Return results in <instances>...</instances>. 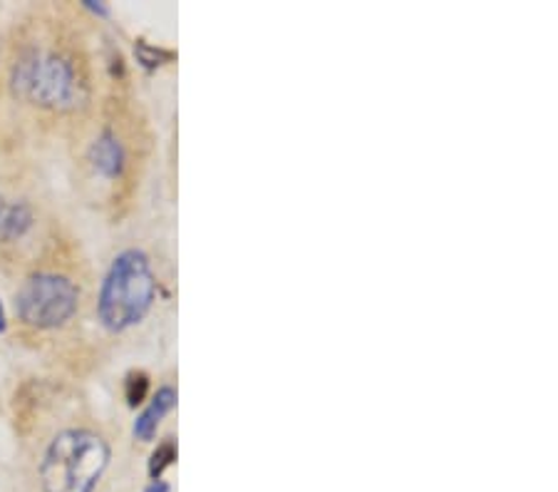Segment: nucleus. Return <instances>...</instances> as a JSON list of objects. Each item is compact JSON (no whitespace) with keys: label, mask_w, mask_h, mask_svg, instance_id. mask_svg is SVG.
<instances>
[{"label":"nucleus","mask_w":558,"mask_h":492,"mask_svg":"<svg viewBox=\"0 0 558 492\" xmlns=\"http://www.w3.org/2000/svg\"><path fill=\"white\" fill-rule=\"evenodd\" d=\"M174 408H177V388L169 386V383H165V386H159L155 391V396L149 398L147 408L142 410L140 418L134 420V437H137V441H142V443L155 441L161 420L172 413Z\"/></svg>","instance_id":"nucleus-6"},{"label":"nucleus","mask_w":558,"mask_h":492,"mask_svg":"<svg viewBox=\"0 0 558 492\" xmlns=\"http://www.w3.org/2000/svg\"><path fill=\"white\" fill-rule=\"evenodd\" d=\"M147 492H169V485L165 480H151V485L147 488Z\"/></svg>","instance_id":"nucleus-10"},{"label":"nucleus","mask_w":558,"mask_h":492,"mask_svg":"<svg viewBox=\"0 0 558 492\" xmlns=\"http://www.w3.org/2000/svg\"><path fill=\"white\" fill-rule=\"evenodd\" d=\"M174 460H177L174 443L172 441L159 443L157 451L151 453V460H149V478L151 480H161V472H165Z\"/></svg>","instance_id":"nucleus-8"},{"label":"nucleus","mask_w":558,"mask_h":492,"mask_svg":"<svg viewBox=\"0 0 558 492\" xmlns=\"http://www.w3.org/2000/svg\"><path fill=\"white\" fill-rule=\"evenodd\" d=\"M35 227V209L28 202H8L0 194V244H13L31 235Z\"/></svg>","instance_id":"nucleus-7"},{"label":"nucleus","mask_w":558,"mask_h":492,"mask_svg":"<svg viewBox=\"0 0 558 492\" xmlns=\"http://www.w3.org/2000/svg\"><path fill=\"white\" fill-rule=\"evenodd\" d=\"M161 276L155 256L144 247H124L114 254L97 291V321L112 336L130 334L155 313Z\"/></svg>","instance_id":"nucleus-2"},{"label":"nucleus","mask_w":558,"mask_h":492,"mask_svg":"<svg viewBox=\"0 0 558 492\" xmlns=\"http://www.w3.org/2000/svg\"><path fill=\"white\" fill-rule=\"evenodd\" d=\"M124 388H128V400H130V406L134 408V406H140V403H144V398H147L149 379L144 375V379L140 381V386H137V383H134V375L130 373V379H128V383H124Z\"/></svg>","instance_id":"nucleus-9"},{"label":"nucleus","mask_w":558,"mask_h":492,"mask_svg":"<svg viewBox=\"0 0 558 492\" xmlns=\"http://www.w3.org/2000/svg\"><path fill=\"white\" fill-rule=\"evenodd\" d=\"M112 463V445L89 425L62 428L45 445L38 465L43 492H95Z\"/></svg>","instance_id":"nucleus-3"},{"label":"nucleus","mask_w":558,"mask_h":492,"mask_svg":"<svg viewBox=\"0 0 558 492\" xmlns=\"http://www.w3.org/2000/svg\"><path fill=\"white\" fill-rule=\"evenodd\" d=\"M17 103L50 115H77L93 100L85 58L62 43H25L11 65Z\"/></svg>","instance_id":"nucleus-1"},{"label":"nucleus","mask_w":558,"mask_h":492,"mask_svg":"<svg viewBox=\"0 0 558 492\" xmlns=\"http://www.w3.org/2000/svg\"><path fill=\"white\" fill-rule=\"evenodd\" d=\"M83 307V289L65 272L40 268L21 284L15 311L23 326L33 331L65 328Z\"/></svg>","instance_id":"nucleus-4"},{"label":"nucleus","mask_w":558,"mask_h":492,"mask_svg":"<svg viewBox=\"0 0 558 492\" xmlns=\"http://www.w3.org/2000/svg\"><path fill=\"white\" fill-rule=\"evenodd\" d=\"M134 165H140V147H132L128 134L114 124H105L87 145V167L102 184H124Z\"/></svg>","instance_id":"nucleus-5"},{"label":"nucleus","mask_w":558,"mask_h":492,"mask_svg":"<svg viewBox=\"0 0 558 492\" xmlns=\"http://www.w3.org/2000/svg\"><path fill=\"white\" fill-rule=\"evenodd\" d=\"M0 331H5V313H3V307H0Z\"/></svg>","instance_id":"nucleus-11"}]
</instances>
